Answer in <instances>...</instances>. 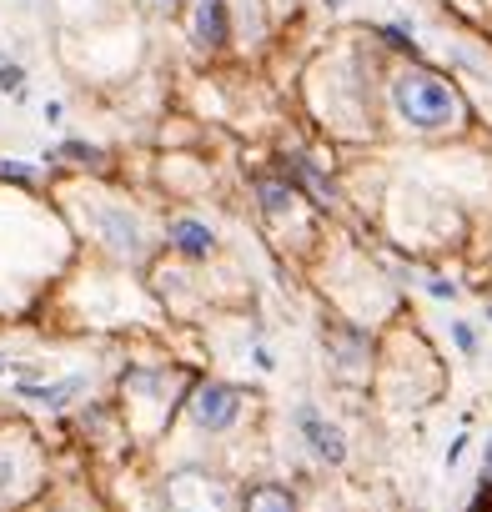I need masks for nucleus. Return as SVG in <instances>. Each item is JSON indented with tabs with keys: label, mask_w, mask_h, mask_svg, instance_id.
Returning <instances> with one entry per match:
<instances>
[{
	"label": "nucleus",
	"mask_w": 492,
	"mask_h": 512,
	"mask_svg": "<svg viewBox=\"0 0 492 512\" xmlns=\"http://www.w3.org/2000/svg\"><path fill=\"white\" fill-rule=\"evenodd\" d=\"M191 31H196V46H221V41H226L221 0H201V6H196V21H191Z\"/></svg>",
	"instance_id": "obj_5"
},
{
	"label": "nucleus",
	"mask_w": 492,
	"mask_h": 512,
	"mask_svg": "<svg viewBox=\"0 0 492 512\" xmlns=\"http://www.w3.org/2000/svg\"><path fill=\"white\" fill-rule=\"evenodd\" d=\"M0 372H6V362H0Z\"/></svg>",
	"instance_id": "obj_12"
},
{
	"label": "nucleus",
	"mask_w": 492,
	"mask_h": 512,
	"mask_svg": "<svg viewBox=\"0 0 492 512\" xmlns=\"http://www.w3.org/2000/svg\"><path fill=\"white\" fill-rule=\"evenodd\" d=\"M96 226H101V236L121 251V256H141V226L126 216V211H116V206H96Z\"/></svg>",
	"instance_id": "obj_3"
},
{
	"label": "nucleus",
	"mask_w": 492,
	"mask_h": 512,
	"mask_svg": "<svg viewBox=\"0 0 492 512\" xmlns=\"http://www.w3.org/2000/svg\"><path fill=\"white\" fill-rule=\"evenodd\" d=\"M236 412H241V397H236L231 387H221V382H206V387L196 392V402H191V417H196V427H206V432H226V427L236 422Z\"/></svg>",
	"instance_id": "obj_2"
},
{
	"label": "nucleus",
	"mask_w": 492,
	"mask_h": 512,
	"mask_svg": "<svg viewBox=\"0 0 492 512\" xmlns=\"http://www.w3.org/2000/svg\"><path fill=\"white\" fill-rule=\"evenodd\" d=\"M262 201H267V211H287L292 206V191L282 181H262Z\"/></svg>",
	"instance_id": "obj_9"
},
{
	"label": "nucleus",
	"mask_w": 492,
	"mask_h": 512,
	"mask_svg": "<svg viewBox=\"0 0 492 512\" xmlns=\"http://www.w3.org/2000/svg\"><path fill=\"white\" fill-rule=\"evenodd\" d=\"M392 101H397L402 121L417 126V131H447V126L462 121L457 91L442 76H432V71H402L392 81Z\"/></svg>",
	"instance_id": "obj_1"
},
{
	"label": "nucleus",
	"mask_w": 492,
	"mask_h": 512,
	"mask_svg": "<svg viewBox=\"0 0 492 512\" xmlns=\"http://www.w3.org/2000/svg\"><path fill=\"white\" fill-rule=\"evenodd\" d=\"M246 512H297V502H292V492L287 487H252L246 492Z\"/></svg>",
	"instance_id": "obj_7"
},
{
	"label": "nucleus",
	"mask_w": 492,
	"mask_h": 512,
	"mask_svg": "<svg viewBox=\"0 0 492 512\" xmlns=\"http://www.w3.org/2000/svg\"><path fill=\"white\" fill-rule=\"evenodd\" d=\"M81 382H86V377H71V382H56V387H36L31 397H41L46 407H61L66 397H76V392H81Z\"/></svg>",
	"instance_id": "obj_8"
},
{
	"label": "nucleus",
	"mask_w": 492,
	"mask_h": 512,
	"mask_svg": "<svg viewBox=\"0 0 492 512\" xmlns=\"http://www.w3.org/2000/svg\"><path fill=\"white\" fill-rule=\"evenodd\" d=\"M482 487L492 492V452H487V467H482Z\"/></svg>",
	"instance_id": "obj_11"
},
{
	"label": "nucleus",
	"mask_w": 492,
	"mask_h": 512,
	"mask_svg": "<svg viewBox=\"0 0 492 512\" xmlns=\"http://www.w3.org/2000/svg\"><path fill=\"white\" fill-rule=\"evenodd\" d=\"M452 337H457V347H462V352H472V347H477V332H472L467 322H462V327H457Z\"/></svg>",
	"instance_id": "obj_10"
},
{
	"label": "nucleus",
	"mask_w": 492,
	"mask_h": 512,
	"mask_svg": "<svg viewBox=\"0 0 492 512\" xmlns=\"http://www.w3.org/2000/svg\"><path fill=\"white\" fill-rule=\"evenodd\" d=\"M302 432H307V442H312V452H317L322 462H342V457H347L342 432H337V427H327L317 412H302Z\"/></svg>",
	"instance_id": "obj_4"
},
{
	"label": "nucleus",
	"mask_w": 492,
	"mask_h": 512,
	"mask_svg": "<svg viewBox=\"0 0 492 512\" xmlns=\"http://www.w3.org/2000/svg\"><path fill=\"white\" fill-rule=\"evenodd\" d=\"M171 241H176L186 256H206V251L216 246V236H211L201 221H176V226H171Z\"/></svg>",
	"instance_id": "obj_6"
}]
</instances>
